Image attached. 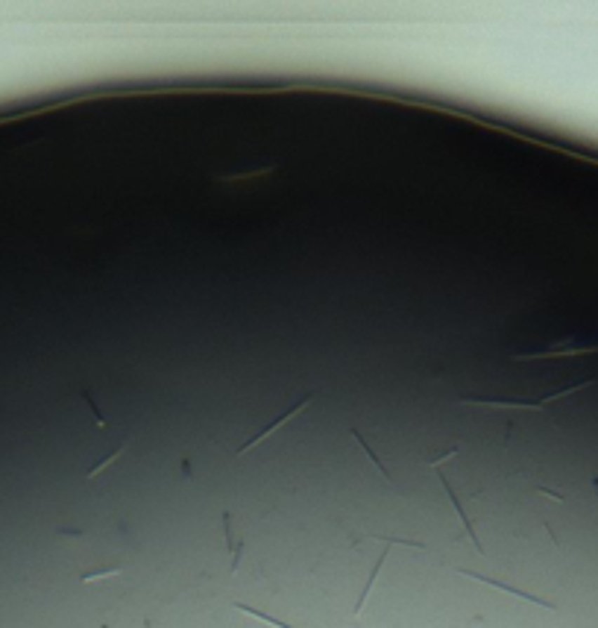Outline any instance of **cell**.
<instances>
[{
    "label": "cell",
    "mask_w": 598,
    "mask_h": 628,
    "mask_svg": "<svg viewBox=\"0 0 598 628\" xmlns=\"http://www.w3.org/2000/svg\"><path fill=\"white\" fill-rule=\"evenodd\" d=\"M235 608L244 610V614H249V617L261 620V622H267L270 628H291L288 622H281V620H276V617H267V614H264V610H258V608H249V605H241V602H235Z\"/></svg>",
    "instance_id": "7"
},
{
    "label": "cell",
    "mask_w": 598,
    "mask_h": 628,
    "mask_svg": "<svg viewBox=\"0 0 598 628\" xmlns=\"http://www.w3.org/2000/svg\"><path fill=\"white\" fill-rule=\"evenodd\" d=\"M584 353H598V344H563V346H552V350H543V353H522L513 358L531 361V358H557V355H584Z\"/></svg>",
    "instance_id": "4"
},
{
    "label": "cell",
    "mask_w": 598,
    "mask_h": 628,
    "mask_svg": "<svg viewBox=\"0 0 598 628\" xmlns=\"http://www.w3.org/2000/svg\"><path fill=\"white\" fill-rule=\"evenodd\" d=\"M79 396H82V400H86V403H88V408H91V414H94L97 426H100V429H106V420H103V411H100V408H97V403H94V400H91V396H88V391H82Z\"/></svg>",
    "instance_id": "10"
},
{
    "label": "cell",
    "mask_w": 598,
    "mask_h": 628,
    "mask_svg": "<svg viewBox=\"0 0 598 628\" xmlns=\"http://www.w3.org/2000/svg\"><path fill=\"white\" fill-rule=\"evenodd\" d=\"M590 385H595V376H590V379H584V382H575V385H569V388H560V391H552V393H545V396H540V400H502V396H460V405H484V408H545L548 403H554V400H563V396H569V393H575V391H580V388H590Z\"/></svg>",
    "instance_id": "1"
},
{
    "label": "cell",
    "mask_w": 598,
    "mask_h": 628,
    "mask_svg": "<svg viewBox=\"0 0 598 628\" xmlns=\"http://www.w3.org/2000/svg\"><path fill=\"white\" fill-rule=\"evenodd\" d=\"M124 450H126V440H121V443H118V446H114V452H109V455H106V458H103V461H100V464H94V467H91V470H88V478H94V476H97V473H100V470H106V467H109V464H112V461H118V458H121V455H124Z\"/></svg>",
    "instance_id": "8"
},
{
    "label": "cell",
    "mask_w": 598,
    "mask_h": 628,
    "mask_svg": "<svg viewBox=\"0 0 598 628\" xmlns=\"http://www.w3.org/2000/svg\"><path fill=\"white\" fill-rule=\"evenodd\" d=\"M440 485L446 488V493H448V499H452V505H455V511H458V517H460L463 528H467V535H470V540L475 543V549H478L481 555H484V547H481V540H478V535H475V525H472V520H470L467 514H463V505H460V499H458V493L452 490V485H448V482H446V478H443V476H440Z\"/></svg>",
    "instance_id": "5"
},
{
    "label": "cell",
    "mask_w": 598,
    "mask_h": 628,
    "mask_svg": "<svg viewBox=\"0 0 598 628\" xmlns=\"http://www.w3.org/2000/svg\"><path fill=\"white\" fill-rule=\"evenodd\" d=\"M458 573H460V575H467V578H475V582H481V584H490V587H498V590H505V593H513V596H519V599H525V602H534V605H540V608L554 610V605L548 602V599H540V596H534V593H525V590H519V587L502 584V582H496V578H490V575H481V573H472V570H458Z\"/></svg>",
    "instance_id": "3"
},
{
    "label": "cell",
    "mask_w": 598,
    "mask_h": 628,
    "mask_svg": "<svg viewBox=\"0 0 598 628\" xmlns=\"http://www.w3.org/2000/svg\"><path fill=\"white\" fill-rule=\"evenodd\" d=\"M455 455H458V446H448V450H446V452H440V455H434V458H425V464H428V467H440V464H443V461H448V458H455Z\"/></svg>",
    "instance_id": "11"
},
{
    "label": "cell",
    "mask_w": 598,
    "mask_h": 628,
    "mask_svg": "<svg viewBox=\"0 0 598 628\" xmlns=\"http://www.w3.org/2000/svg\"><path fill=\"white\" fill-rule=\"evenodd\" d=\"M352 435H355V440L361 443V450H364V452H367V458H370V461H373V464L378 467V473H381V476H385V478H387V482H393V478H390V470H387L385 464H381V458H378V455L373 452V446L367 443V438H364V435L358 432V429H352Z\"/></svg>",
    "instance_id": "6"
},
{
    "label": "cell",
    "mask_w": 598,
    "mask_h": 628,
    "mask_svg": "<svg viewBox=\"0 0 598 628\" xmlns=\"http://www.w3.org/2000/svg\"><path fill=\"white\" fill-rule=\"evenodd\" d=\"M121 573H124V567H103V570L82 573V575H79V582H82V584H88V582H97V578H106V575H121Z\"/></svg>",
    "instance_id": "9"
},
{
    "label": "cell",
    "mask_w": 598,
    "mask_h": 628,
    "mask_svg": "<svg viewBox=\"0 0 598 628\" xmlns=\"http://www.w3.org/2000/svg\"><path fill=\"white\" fill-rule=\"evenodd\" d=\"M311 403H314V391H308V393L303 396V400H296V403H293L291 408H285V411H281V414H279V417H273V420H270L267 426H264V429H261V432H258V435H253V438H249V440H246V443L241 446V450H238L235 455H244V452H249V450H253V446H258L261 440H267V438H270V435L276 432V429H281V426H285V423H288L291 417H296V414H299V411H305V408H308Z\"/></svg>",
    "instance_id": "2"
}]
</instances>
